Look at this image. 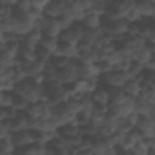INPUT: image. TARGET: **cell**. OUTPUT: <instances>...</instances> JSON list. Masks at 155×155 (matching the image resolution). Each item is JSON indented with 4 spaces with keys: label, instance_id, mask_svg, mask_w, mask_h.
Segmentation results:
<instances>
[{
    "label": "cell",
    "instance_id": "14",
    "mask_svg": "<svg viewBox=\"0 0 155 155\" xmlns=\"http://www.w3.org/2000/svg\"><path fill=\"white\" fill-rule=\"evenodd\" d=\"M29 102L23 97V96H19L17 93H13V104L12 107L17 110V111H23L25 110V108L28 107Z\"/></svg>",
    "mask_w": 155,
    "mask_h": 155
},
{
    "label": "cell",
    "instance_id": "16",
    "mask_svg": "<svg viewBox=\"0 0 155 155\" xmlns=\"http://www.w3.org/2000/svg\"><path fill=\"white\" fill-rule=\"evenodd\" d=\"M71 62V59L67 58V57H63V56H52L51 58V63L54 65V68L58 70V69H62V68H65L69 63Z\"/></svg>",
    "mask_w": 155,
    "mask_h": 155
},
{
    "label": "cell",
    "instance_id": "3",
    "mask_svg": "<svg viewBox=\"0 0 155 155\" xmlns=\"http://www.w3.org/2000/svg\"><path fill=\"white\" fill-rule=\"evenodd\" d=\"M11 138H12V142H13L16 148L28 147V145H31L34 143L30 130H21V131L13 132L11 134Z\"/></svg>",
    "mask_w": 155,
    "mask_h": 155
},
{
    "label": "cell",
    "instance_id": "10",
    "mask_svg": "<svg viewBox=\"0 0 155 155\" xmlns=\"http://www.w3.org/2000/svg\"><path fill=\"white\" fill-rule=\"evenodd\" d=\"M58 41L59 40L57 38H51V36L44 35L39 45L42 46V47H45L46 50H48L52 54H54L56 51H57V47H58Z\"/></svg>",
    "mask_w": 155,
    "mask_h": 155
},
{
    "label": "cell",
    "instance_id": "21",
    "mask_svg": "<svg viewBox=\"0 0 155 155\" xmlns=\"http://www.w3.org/2000/svg\"><path fill=\"white\" fill-rule=\"evenodd\" d=\"M0 155H15V153H7V154H0Z\"/></svg>",
    "mask_w": 155,
    "mask_h": 155
},
{
    "label": "cell",
    "instance_id": "9",
    "mask_svg": "<svg viewBox=\"0 0 155 155\" xmlns=\"http://www.w3.org/2000/svg\"><path fill=\"white\" fill-rule=\"evenodd\" d=\"M136 6L139 10L143 18H151L154 10V1H148V0L136 1Z\"/></svg>",
    "mask_w": 155,
    "mask_h": 155
},
{
    "label": "cell",
    "instance_id": "1",
    "mask_svg": "<svg viewBox=\"0 0 155 155\" xmlns=\"http://www.w3.org/2000/svg\"><path fill=\"white\" fill-rule=\"evenodd\" d=\"M84 35V27L81 23H74L71 27H69L68 29L63 30L58 38V40L63 41V42H68L71 45H78V42L82 39Z\"/></svg>",
    "mask_w": 155,
    "mask_h": 155
},
{
    "label": "cell",
    "instance_id": "12",
    "mask_svg": "<svg viewBox=\"0 0 155 155\" xmlns=\"http://www.w3.org/2000/svg\"><path fill=\"white\" fill-rule=\"evenodd\" d=\"M149 150H150V149H149V147H148L145 139L138 140V142L136 143V145L131 149V151H132L133 155H148Z\"/></svg>",
    "mask_w": 155,
    "mask_h": 155
},
{
    "label": "cell",
    "instance_id": "8",
    "mask_svg": "<svg viewBox=\"0 0 155 155\" xmlns=\"http://www.w3.org/2000/svg\"><path fill=\"white\" fill-rule=\"evenodd\" d=\"M62 31H63V29H62L61 24L58 23V21L50 18L48 24H47V27L45 28V30L42 31V34H44V35H47V36H51V38H57V39H58Z\"/></svg>",
    "mask_w": 155,
    "mask_h": 155
},
{
    "label": "cell",
    "instance_id": "18",
    "mask_svg": "<svg viewBox=\"0 0 155 155\" xmlns=\"http://www.w3.org/2000/svg\"><path fill=\"white\" fill-rule=\"evenodd\" d=\"M33 2V6L34 7H36V8H39V10H41V11H45V8H46V6L48 5V0H46V1H40V0H34V1H31Z\"/></svg>",
    "mask_w": 155,
    "mask_h": 155
},
{
    "label": "cell",
    "instance_id": "15",
    "mask_svg": "<svg viewBox=\"0 0 155 155\" xmlns=\"http://www.w3.org/2000/svg\"><path fill=\"white\" fill-rule=\"evenodd\" d=\"M125 19H126L128 23H137V22H140V21L143 19V17H142L139 10L137 8V6L134 5V6L126 13Z\"/></svg>",
    "mask_w": 155,
    "mask_h": 155
},
{
    "label": "cell",
    "instance_id": "2",
    "mask_svg": "<svg viewBox=\"0 0 155 155\" xmlns=\"http://www.w3.org/2000/svg\"><path fill=\"white\" fill-rule=\"evenodd\" d=\"M44 13L47 18H51V19L59 18L62 15L65 13V1H61V0L50 1L48 5L46 6Z\"/></svg>",
    "mask_w": 155,
    "mask_h": 155
},
{
    "label": "cell",
    "instance_id": "4",
    "mask_svg": "<svg viewBox=\"0 0 155 155\" xmlns=\"http://www.w3.org/2000/svg\"><path fill=\"white\" fill-rule=\"evenodd\" d=\"M54 56H63V57H67L69 59H75L78 57L76 46L71 45V44H68V42H63V41L59 40Z\"/></svg>",
    "mask_w": 155,
    "mask_h": 155
},
{
    "label": "cell",
    "instance_id": "6",
    "mask_svg": "<svg viewBox=\"0 0 155 155\" xmlns=\"http://www.w3.org/2000/svg\"><path fill=\"white\" fill-rule=\"evenodd\" d=\"M122 90H124V92L127 94L128 98L136 99V97H138V94H139L140 91H142V86H140V82H138L137 80H134V79H128V80L126 81V84L122 86Z\"/></svg>",
    "mask_w": 155,
    "mask_h": 155
},
{
    "label": "cell",
    "instance_id": "11",
    "mask_svg": "<svg viewBox=\"0 0 155 155\" xmlns=\"http://www.w3.org/2000/svg\"><path fill=\"white\" fill-rule=\"evenodd\" d=\"M16 147L12 142L11 136L0 138V154H7V153H15Z\"/></svg>",
    "mask_w": 155,
    "mask_h": 155
},
{
    "label": "cell",
    "instance_id": "7",
    "mask_svg": "<svg viewBox=\"0 0 155 155\" xmlns=\"http://www.w3.org/2000/svg\"><path fill=\"white\" fill-rule=\"evenodd\" d=\"M80 23H82L88 29H99L102 23V16L94 12H87Z\"/></svg>",
    "mask_w": 155,
    "mask_h": 155
},
{
    "label": "cell",
    "instance_id": "13",
    "mask_svg": "<svg viewBox=\"0 0 155 155\" xmlns=\"http://www.w3.org/2000/svg\"><path fill=\"white\" fill-rule=\"evenodd\" d=\"M13 104V92H0V108H10Z\"/></svg>",
    "mask_w": 155,
    "mask_h": 155
},
{
    "label": "cell",
    "instance_id": "19",
    "mask_svg": "<svg viewBox=\"0 0 155 155\" xmlns=\"http://www.w3.org/2000/svg\"><path fill=\"white\" fill-rule=\"evenodd\" d=\"M144 139H145L149 149L155 150V137H148V138H144Z\"/></svg>",
    "mask_w": 155,
    "mask_h": 155
},
{
    "label": "cell",
    "instance_id": "17",
    "mask_svg": "<svg viewBox=\"0 0 155 155\" xmlns=\"http://www.w3.org/2000/svg\"><path fill=\"white\" fill-rule=\"evenodd\" d=\"M15 7H16L17 10L28 12V11L33 7V2H31L30 0H21V1H17V4H16Z\"/></svg>",
    "mask_w": 155,
    "mask_h": 155
},
{
    "label": "cell",
    "instance_id": "5",
    "mask_svg": "<svg viewBox=\"0 0 155 155\" xmlns=\"http://www.w3.org/2000/svg\"><path fill=\"white\" fill-rule=\"evenodd\" d=\"M92 101L94 103H101V104H109L110 102V94H109V90L108 86L99 84V86L91 93Z\"/></svg>",
    "mask_w": 155,
    "mask_h": 155
},
{
    "label": "cell",
    "instance_id": "20",
    "mask_svg": "<svg viewBox=\"0 0 155 155\" xmlns=\"http://www.w3.org/2000/svg\"><path fill=\"white\" fill-rule=\"evenodd\" d=\"M153 19H155V1H154V10H153V16H151Z\"/></svg>",
    "mask_w": 155,
    "mask_h": 155
}]
</instances>
